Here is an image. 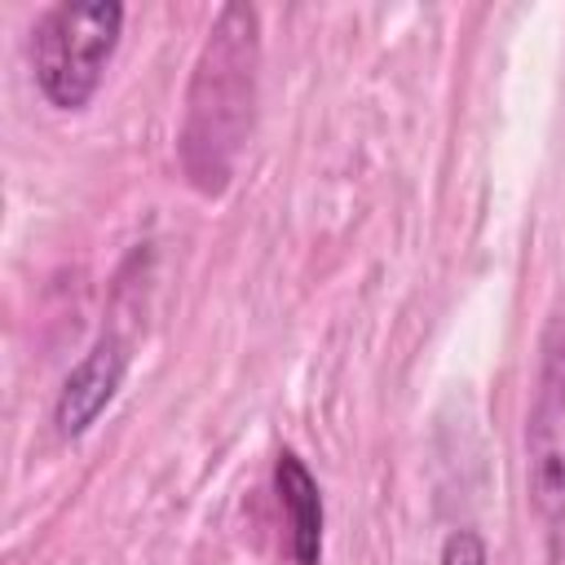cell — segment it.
<instances>
[{"mask_svg":"<svg viewBox=\"0 0 565 565\" xmlns=\"http://www.w3.org/2000/svg\"><path fill=\"white\" fill-rule=\"evenodd\" d=\"M256 57H260V13L252 4H221L216 22L194 62L181 124V163L203 194H216L230 163L252 128L256 102Z\"/></svg>","mask_w":565,"mask_h":565,"instance_id":"6da1fadb","label":"cell"},{"mask_svg":"<svg viewBox=\"0 0 565 565\" xmlns=\"http://www.w3.org/2000/svg\"><path fill=\"white\" fill-rule=\"evenodd\" d=\"M128 344L119 335H97V344L75 362V371L62 380V393L53 402V424L62 437H84L97 415L115 402L124 375H128Z\"/></svg>","mask_w":565,"mask_h":565,"instance_id":"277c9868","label":"cell"},{"mask_svg":"<svg viewBox=\"0 0 565 565\" xmlns=\"http://www.w3.org/2000/svg\"><path fill=\"white\" fill-rule=\"evenodd\" d=\"M119 0H62L40 13L31 31L35 88L57 110H84L102 88L106 62L119 44Z\"/></svg>","mask_w":565,"mask_h":565,"instance_id":"7a4b0ae2","label":"cell"},{"mask_svg":"<svg viewBox=\"0 0 565 565\" xmlns=\"http://www.w3.org/2000/svg\"><path fill=\"white\" fill-rule=\"evenodd\" d=\"M274 490L287 512V547L296 565H322V490L296 450L274 463Z\"/></svg>","mask_w":565,"mask_h":565,"instance_id":"5b68a950","label":"cell"},{"mask_svg":"<svg viewBox=\"0 0 565 565\" xmlns=\"http://www.w3.org/2000/svg\"><path fill=\"white\" fill-rule=\"evenodd\" d=\"M525 459H530L534 508L556 534H565V300L552 309L539 340L534 402L525 419Z\"/></svg>","mask_w":565,"mask_h":565,"instance_id":"3957f363","label":"cell"},{"mask_svg":"<svg viewBox=\"0 0 565 565\" xmlns=\"http://www.w3.org/2000/svg\"><path fill=\"white\" fill-rule=\"evenodd\" d=\"M441 565H490L486 539H481L477 530H455V534L441 543Z\"/></svg>","mask_w":565,"mask_h":565,"instance_id":"8992f818","label":"cell"}]
</instances>
